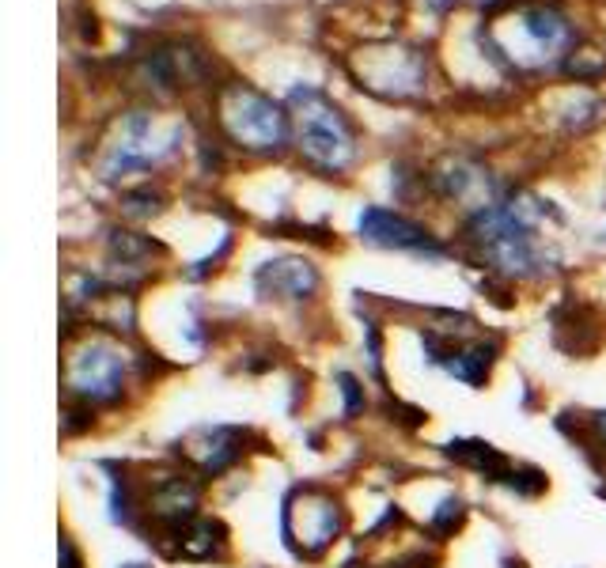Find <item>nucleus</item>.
<instances>
[{
	"instance_id": "1",
	"label": "nucleus",
	"mask_w": 606,
	"mask_h": 568,
	"mask_svg": "<svg viewBox=\"0 0 606 568\" xmlns=\"http://www.w3.org/2000/svg\"><path fill=\"white\" fill-rule=\"evenodd\" d=\"M470 239L482 247L485 262L508 277H538L546 269L531 216L512 205H485L470 224Z\"/></svg>"
},
{
	"instance_id": "2",
	"label": "nucleus",
	"mask_w": 606,
	"mask_h": 568,
	"mask_svg": "<svg viewBox=\"0 0 606 568\" xmlns=\"http://www.w3.org/2000/svg\"><path fill=\"white\" fill-rule=\"evenodd\" d=\"M296 107V144H300L303 160L315 163L319 171H345L357 156V137L341 114L322 91L303 88L292 95Z\"/></svg>"
},
{
	"instance_id": "3",
	"label": "nucleus",
	"mask_w": 606,
	"mask_h": 568,
	"mask_svg": "<svg viewBox=\"0 0 606 568\" xmlns=\"http://www.w3.org/2000/svg\"><path fill=\"white\" fill-rule=\"evenodd\" d=\"M220 122L228 137L250 152H277L288 137L285 110L247 84H228L220 91Z\"/></svg>"
},
{
	"instance_id": "4",
	"label": "nucleus",
	"mask_w": 606,
	"mask_h": 568,
	"mask_svg": "<svg viewBox=\"0 0 606 568\" xmlns=\"http://www.w3.org/2000/svg\"><path fill=\"white\" fill-rule=\"evenodd\" d=\"M504 23H512V38L519 35V42L500 46V54H508V61L519 69L553 65L572 46V27L553 8H519Z\"/></svg>"
},
{
	"instance_id": "5",
	"label": "nucleus",
	"mask_w": 606,
	"mask_h": 568,
	"mask_svg": "<svg viewBox=\"0 0 606 568\" xmlns=\"http://www.w3.org/2000/svg\"><path fill=\"white\" fill-rule=\"evenodd\" d=\"M125 383V356L110 341H91L69 364V391L91 406V402H114Z\"/></svg>"
},
{
	"instance_id": "6",
	"label": "nucleus",
	"mask_w": 606,
	"mask_h": 568,
	"mask_svg": "<svg viewBox=\"0 0 606 568\" xmlns=\"http://www.w3.org/2000/svg\"><path fill=\"white\" fill-rule=\"evenodd\" d=\"M303 504L296 508V500L288 497L285 508L303 515L300 523V534H303V557H319L334 538L341 534V523H345V515H341V504L334 497H326L319 489H300Z\"/></svg>"
},
{
	"instance_id": "7",
	"label": "nucleus",
	"mask_w": 606,
	"mask_h": 568,
	"mask_svg": "<svg viewBox=\"0 0 606 568\" xmlns=\"http://www.w3.org/2000/svg\"><path fill=\"white\" fill-rule=\"evenodd\" d=\"M360 235L375 243V247H394V250H440L432 243L421 224H413L406 216L387 213V209H364L360 213Z\"/></svg>"
},
{
	"instance_id": "8",
	"label": "nucleus",
	"mask_w": 606,
	"mask_h": 568,
	"mask_svg": "<svg viewBox=\"0 0 606 568\" xmlns=\"http://www.w3.org/2000/svg\"><path fill=\"white\" fill-rule=\"evenodd\" d=\"M197 504H201V485L194 478H186V474H163L152 485V493H148V512L156 515V519H163L167 527L190 523Z\"/></svg>"
},
{
	"instance_id": "9",
	"label": "nucleus",
	"mask_w": 606,
	"mask_h": 568,
	"mask_svg": "<svg viewBox=\"0 0 606 568\" xmlns=\"http://www.w3.org/2000/svg\"><path fill=\"white\" fill-rule=\"evenodd\" d=\"M258 288L277 300H307L319 288V273L311 262L300 258H281V262H266L258 269Z\"/></svg>"
},
{
	"instance_id": "10",
	"label": "nucleus",
	"mask_w": 606,
	"mask_h": 568,
	"mask_svg": "<svg viewBox=\"0 0 606 568\" xmlns=\"http://www.w3.org/2000/svg\"><path fill=\"white\" fill-rule=\"evenodd\" d=\"M243 432L239 428H201L190 436V459L201 466V474H224L243 455Z\"/></svg>"
},
{
	"instance_id": "11",
	"label": "nucleus",
	"mask_w": 606,
	"mask_h": 568,
	"mask_svg": "<svg viewBox=\"0 0 606 568\" xmlns=\"http://www.w3.org/2000/svg\"><path fill=\"white\" fill-rule=\"evenodd\" d=\"M179 546H175V557H190V561H213V557H224L228 550V531L224 523L216 519H190L182 527H171Z\"/></svg>"
},
{
	"instance_id": "12",
	"label": "nucleus",
	"mask_w": 606,
	"mask_h": 568,
	"mask_svg": "<svg viewBox=\"0 0 606 568\" xmlns=\"http://www.w3.org/2000/svg\"><path fill=\"white\" fill-rule=\"evenodd\" d=\"M447 455H451V459H459V462H466V466H474L478 474H485V478H493V481H508V485H512V478H516L512 462L504 459L497 447L478 444V440L451 444V447H447Z\"/></svg>"
},
{
	"instance_id": "13",
	"label": "nucleus",
	"mask_w": 606,
	"mask_h": 568,
	"mask_svg": "<svg viewBox=\"0 0 606 568\" xmlns=\"http://www.w3.org/2000/svg\"><path fill=\"white\" fill-rule=\"evenodd\" d=\"M459 523H463V500L447 497L444 504H440L436 519H432V527H436V534H451Z\"/></svg>"
},
{
	"instance_id": "14",
	"label": "nucleus",
	"mask_w": 606,
	"mask_h": 568,
	"mask_svg": "<svg viewBox=\"0 0 606 568\" xmlns=\"http://www.w3.org/2000/svg\"><path fill=\"white\" fill-rule=\"evenodd\" d=\"M338 383H341V394H345V417H353V413L364 406V398H360V383L349 372H341Z\"/></svg>"
},
{
	"instance_id": "15",
	"label": "nucleus",
	"mask_w": 606,
	"mask_h": 568,
	"mask_svg": "<svg viewBox=\"0 0 606 568\" xmlns=\"http://www.w3.org/2000/svg\"><path fill=\"white\" fill-rule=\"evenodd\" d=\"M57 553H61V568H84V561H80V553H76V546H72L69 534H61V546H57Z\"/></svg>"
},
{
	"instance_id": "16",
	"label": "nucleus",
	"mask_w": 606,
	"mask_h": 568,
	"mask_svg": "<svg viewBox=\"0 0 606 568\" xmlns=\"http://www.w3.org/2000/svg\"><path fill=\"white\" fill-rule=\"evenodd\" d=\"M591 428H595V436H599V444H603V451H606V409L591 417Z\"/></svg>"
},
{
	"instance_id": "17",
	"label": "nucleus",
	"mask_w": 606,
	"mask_h": 568,
	"mask_svg": "<svg viewBox=\"0 0 606 568\" xmlns=\"http://www.w3.org/2000/svg\"><path fill=\"white\" fill-rule=\"evenodd\" d=\"M122 568H152V565H137V561H133V565H122Z\"/></svg>"
},
{
	"instance_id": "18",
	"label": "nucleus",
	"mask_w": 606,
	"mask_h": 568,
	"mask_svg": "<svg viewBox=\"0 0 606 568\" xmlns=\"http://www.w3.org/2000/svg\"><path fill=\"white\" fill-rule=\"evenodd\" d=\"M603 497H606V489H603Z\"/></svg>"
}]
</instances>
